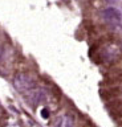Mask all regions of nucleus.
Listing matches in <instances>:
<instances>
[{
	"label": "nucleus",
	"instance_id": "obj_1",
	"mask_svg": "<svg viewBox=\"0 0 122 127\" xmlns=\"http://www.w3.org/2000/svg\"><path fill=\"white\" fill-rule=\"evenodd\" d=\"M24 94H25L24 99L32 106L41 105V103L46 102V99H48V91L45 89H41V87H37V86H35L31 90L25 91Z\"/></svg>",
	"mask_w": 122,
	"mask_h": 127
},
{
	"label": "nucleus",
	"instance_id": "obj_2",
	"mask_svg": "<svg viewBox=\"0 0 122 127\" xmlns=\"http://www.w3.org/2000/svg\"><path fill=\"white\" fill-rule=\"evenodd\" d=\"M13 86L17 91L25 93V91L31 90L32 87L37 86V85H36V81H35V78L32 77V75H29L27 73H20V74H17L16 77H15Z\"/></svg>",
	"mask_w": 122,
	"mask_h": 127
},
{
	"label": "nucleus",
	"instance_id": "obj_3",
	"mask_svg": "<svg viewBox=\"0 0 122 127\" xmlns=\"http://www.w3.org/2000/svg\"><path fill=\"white\" fill-rule=\"evenodd\" d=\"M102 16H104L105 21L112 25L113 28H120L121 23H122V17H121V11L116 7H108L105 8L104 12H102Z\"/></svg>",
	"mask_w": 122,
	"mask_h": 127
},
{
	"label": "nucleus",
	"instance_id": "obj_4",
	"mask_svg": "<svg viewBox=\"0 0 122 127\" xmlns=\"http://www.w3.org/2000/svg\"><path fill=\"white\" fill-rule=\"evenodd\" d=\"M54 125H56V126H60V127H70V126L74 125V121H73V118L70 117V115L64 114V115H61L60 118L56 119Z\"/></svg>",
	"mask_w": 122,
	"mask_h": 127
},
{
	"label": "nucleus",
	"instance_id": "obj_5",
	"mask_svg": "<svg viewBox=\"0 0 122 127\" xmlns=\"http://www.w3.org/2000/svg\"><path fill=\"white\" fill-rule=\"evenodd\" d=\"M40 114H41V117L44 118V119H48V118H49V110L46 109V107H44V109H41Z\"/></svg>",
	"mask_w": 122,
	"mask_h": 127
},
{
	"label": "nucleus",
	"instance_id": "obj_6",
	"mask_svg": "<svg viewBox=\"0 0 122 127\" xmlns=\"http://www.w3.org/2000/svg\"><path fill=\"white\" fill-rule=\"evenodd\" d=\"M3 53H4V50H3V48L0 46V60H1V57H3Z\"/></svg>",
	"mask_w": 122,
	"mask_h": 127
},
{
	"label": "nucleus",
	"instance_id": "obj_7",
	"mask_svg": "<svg viewBox=\"0 0 122 127\" xmlns=\"http://www.w3.org/2000/svg\"><path fill=\"white\" fill-rule=\"evenodd\" d=\"M108 1H110V3H118V0H108Z\"/></svg>",
	"mask_w": 122,
	"mask_h": 127
}]
</instances>
